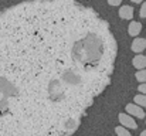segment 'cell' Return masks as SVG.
I'll list each match as a JSON object with an SVG mask.
<instances>
[{
	"mask_svg": "<svg viewBox=\"0 0 146 136\" xmlns=\"http://www.w3.org/2000/svg\"><path fill=\"white\" fill-rule=\"evenodd\" d=\"M118 45L78 0H30L0 11V136L74 133L111 84Z\"/></svg>",
	"mask_w": 146,
	"mask_h": 136,
	"instance_id": "6da1fadb",
	"label": "cell"
},
{
	"mask_svg": "<svg viewBox=\"0 0 146 136\" xmlns=\"http://www.w3.org/2000/svg\"><path fill=\"white\" fill-rule=\"evenodd\" d=\"M136 80L139 81V82H145V80H146V71L145 70H139L138 72H136Z\"/></svg>",
	"mask_w": 146,
	"mask_h": 136,
	"instance_id": "30bf717a",
	"label": "cell"
},
{
	"mask_svg": "<svg viewBox=\"0 0 146 136\" xmlns=\"http://www.w3.org/2000/svg\"><path fill=\"white\" fill-rule=\"evenodd\" d=\"M138 91H139L141 94H145V92H146V85H145V82H141V85L138 87Z\"/></svg>",
	"mask_w": 146,
	"mask_h": 136,
	"instance_id": "4fadbf2b",
	"label": "cell"
},
{
	"mask_svg": "<svg viewBox=\"0 0 146 136\" xmlns=\"http://www.w3.org/2000/svg\"><path fill=\"white\" fill-rule=\"evenodd\" d=\"M133 67L135 68H138V70H143L146 65V58L145 55H142V54H139V55H136V57H133Z\"/></svg>",
	"mask_w": 146,
	"mask_h": 136,
	"instance_id": "52a82bcc",
	"label": "cell"
},
{
	"mask_svg": "<svg viewBox=\"0 0 146 136\" xmlns=\"http://www.w3.org/2000/svg\"><path fill=\"white\" fill-rule=\"evenodd\" d=\"M119 17L123 20H132L133 19V9L131 6H122L119 9Z\"/></svg>",
	"mask_w": 146,
	"mask_h": 136,
	"instance_id": "277c9868",
	"label": "cell"
},
{
	"mask_svg": "<svg viewBox=\"0 0 146 136\" xmlns=\"http://www.w3.org/2000/svg\"><path fill=\"white\" fill-rule=\"evenodd\" d=\"M139 16H141L142 19H145V17H146V3H142V6H141V13H139Z\"/></svg>",
	"mask_w": 146,
	"mask_h": 136,
	"instance_id": "8fae6325",
	"label": "cell"
},
{
	"mask_svg": "<svg viewBox=\"0 0 146 136\" xmlns=\"http://www.w3.org/2000/svg\"><path fill=\"white\" fill-rule=\"evenodd\" d=\"M126 112L131 113V115H133V116H136V118H139V119H145V111H143V108L139 106V105H136V103L126 105Z\"/></svg>",
	"mask_w": 146,
	"mask_h": 136,
	"instance_id": "3957f363",
	"label": "cell"
},
{
	"mask_svg": "<svg viewBox=\"0 0 146 136\" xmlns=\"http://www.w3.org/2000/svg\"><path fill=\"white\" fill-rule=\"evenodd\" d=\"M146 48V40L145 38H135L132 43V51L135 52H142Z\"/></svg>",
	"mask_w": 146,
	"mask_h": 136,
	"instance_id": "8992f818",
	"label": "cell"
},
{
	"mask_svg": "<svg viewBox=\"0 0 146 136\" xmlns=\"http://www.w3.org/2000/svg\"><path fill=\"white\" fill-rule=\"evenodd\" d=\"M133 3H142V0H132Z\"/></svg>",
	"mask_w": 146,
	"mask_h": 136,
	"instance_id": "5bb4252c",
	"label": "cell"
},
{
	"mask_svg": "<svg viewBox=\"0 0 146 136\" xmlns=\"http://www.w3.org/2000/svg\"><path fill=\"white\" fill-rule=\"evenodd\" d=\"M119 122L122 126L129 128V129H138V123L133 121V118L128 113H119Z\"/></svg>",
	"mask_w": 146,
	"mask_h": 136,
	"instance_id": "7a4b0ae2",
	"label": "cell"
},
{
	"mask_svg": "<svg viewBox=\"0 0 146 136\" xmlns=\"http://www.w3.org/2000/svg\"><path fill=\"white\" fill-rule=\"evenodd\" d=\"M133 101H135V103L136 105H139V106H146V96L143 94H141V95H136L135 98H133Z\"/></svg>",
	"mask_w": 146,
	"mask_h": 136,
	"instance_id": "9c48e42d",
	"label": "cell"
},
{
	"mask_svg": "<svg viewBox=\"0 0 146 136\" xmlns=\"http://www.w3.org/2000/svg\"><path fill=\"white\" fill-rule=\"evenodd\" d=\"M115 133L118 136H131V132L128 131V128H125V126H116L115 128Z\"/></svg>",
	"mask_w": 146,
	"mask_h": 136,
	"instance_id": "ba28073f",
	"label": "cell"
},
{
	"mask_svg": "<svg viewBox=\"0 0 146 136\" xmlns=\"http://www.w3.org/2000/svg\"><path fill=\"white\" fill-rule=\"evenodd\" d=\"M111 6H119L121 3H122V0H106Z\"/></svg>",
	"mask_w": 146,
	"mask_h": 136,
	"instance_id": "7c38bea8",
	"label": "cell"
},
{
	"mask_svg": "<svg viewBox=\"0 0 146 136\" xmlns=\"http://www.w3.org/2000/svg\"><path fill=\"white\" fill-rule=\"evenodd\" d=\"M141 31H142V24H141L139 21H132V23H129V27H128L129 36L136 37L138 34H141Z\"/></svg>",
	"mask_w": 146,
	"mask_h": 136,
	"instance_id": "5b68a950",
	"label": "cell"
}]
</instances>
